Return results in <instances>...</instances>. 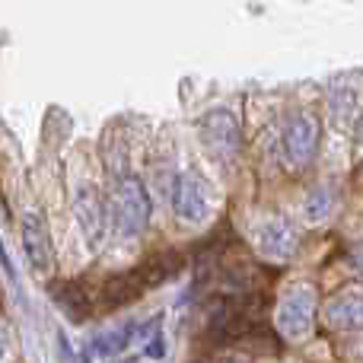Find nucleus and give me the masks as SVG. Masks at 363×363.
Wrapping results in <instances>:
<instances>
[{"label":"nucleus","mask_w":363,"mask_h":363,"mask_svg":"<svg viewBox=\"0 0 363 363\" xmlns=\"http://www.w3.org/2000/svg\"><path fill=\"white\" fill-rule=\"evenodd\" d=\"M198 138L204 144V150L213 160H233L242 147V131H239V121L230 112L217 108V112H207L198 121Z\"/></svg>","instance_id":"6"},{"label":"nucleus","mask_w":363,"mask_h":363,"mask_svg":"<svg viewBox=\"0 0 363 363\" xmlns=\"http://www.w3.org/2000/svg\"><path fill=\"white\" fill-rule=\"evenodd\" d=\"M0 264H4L6 277H13V281H16V271H13V262H10V258H6V249H4V242H0Z\"/></svg>","instance_id":"14"},{"label":"nucleus","mask_w":363,"mask_h":363,"mask_svg":"<svg viewBox=\"0 0 363 363\" xmlns=\"http://www.w3.org/2000/svg\"><path fill=\"white\" fill-rule=\"evenodd\" d=\"M296 245H300V233L287 217L268 220L262 226V233H258V249L271 262H290L296 255Z\"/></svg>","instance_id":"8"},{"label":"nucleus","mask_w":363,"mask_h":363,"mask_svg":"<svg viewBox=\"0 0 363 363\" xmlns=\"http://www.w3.org/2000/svg\"><path fill=\"white\" fill-rule=\"evenodd\" d=\"M274 322L284 338H294V341L306 338L315 322V287L313 284H294V287L281 296V303H277Z\"/></svg>","instance_id":"3"},{"label":"nucleus","mask_w":363,"mask_h":363,"mask_svg":"<svg viewBox=\"0 0 363 363\" xmlns=\"http://www.w3.org/2000/svg\"><path fill=\"white\" fill-rule=\"evenodd\" d=\"M328 207H332V198H328V191H315L313 198H309V204H306L309 220H325Z\"/></svg>","instance_id":"13"},{"label":"nucleus","mask_w":363,"mask_h":363,"mask_svg":"<svg viewBox=\"0 0 363 363\" xmlns=\"http://www.w3.org/2000/svg\"><path fill=\"white\" fill-rule=\"evenodd\" d=\"M147 354H150V357H163V354H166L163 351V338H153L150 341V351H147Z\"/></svg>","instance_id":"15"},{"label":"nucleus","mask_w":363,"mask_h":363,"mask_svg":"<svg viewBox=\"0 0 363 363\" xmlns=\"http://www.w3.org/2000/svg\"><path fill=\"white\" fill-rule=\"evenodd\" d=\"M51 300L67 319L83 322L89 315V294L83 290L80 281H57L51 284Z\"/></svg>","instance_id":"12"},{"label":"nucleus","mask_w":363,"mask_h":363,"mask_svg":"<svg viewBox=\"0 0 363 363\" xmlns=\"http://www.w3.org/2000/svg\"><path fill=\"white\" fill-rule=\"evenodd\" d=\"M325 322L338 332H360L363 328V294H341L325 306Z\"/></svg>","instance_id":"11"},{"label":"nucleus","mask_w":363,"mask_h":363,"mask_svg":"<svg viewBox=\"0 0 363 363\" xmlns=\"http://www.w3.org/2000/svg\"><path fill=\"white\" fill-rule=\"evenodd\" d=\"M363 106V83L347 77V80H335L328 89V112H332L335 125H351L360 115Z\"/></svg>","instance_id":"10"},{"label":"nucleus","mask_w":363,"mask_h":363,"mask_svg":"<svg viewBox=\"0 0 363 363\" xmlns=\"http://www.w3.org/2000/svg\"><path fill=\"white\" fill-rule=\"evenodd\" d=\"M357 144H360V147H363V118H360V121H357Z\"/></svg>","instance_id":"16"},{"label":"nucleus","mask_w":363,"mask_h":363,"mask_svg":"<svg viewBox=\"0 0 363 363\" xmlns=\"http://www.w3.org/2000/svg\"><path fill=\"white\" fill-rule=\"evenodd\" d=\"M315 150H319V118L313 112H296L287 121V131L281 140L284 163L290 169H306L313 163Z\"/></svg>","instance_id":"4"},{"label":"nucleus","mask_w":363,"mask_h":363,"mask_svg":"<svg viewBox=\"0 0 363 363\" xmlns=\"http://www.w3.org/2000/svg\"><path fill=\"white\" fill-rule=\"evenodd\" d=\"M0 357H4V335H0Z\"/></svg>","instance_id":"17"},{"label":"nucleus","mask_w":363,"mask_h":363,"mask_svg":"<svg viewBox=\"0 0 363 363\" xmlns=\"http://www.w3.org/2000/svg\"><path fill=\"white\" fill-rule=\"evenodd\" d=\"M108 217L115 220V230L121 236H140L150 220V194H147L144 182L131 172H121L115 176L112 185V213Z\"/></svg>","instance_id":"2"},{"label":"nucleus","mask_w":363,"mask_h":363,"mask_svg":"<svg viewBox=\"0 0 363 363\" xmlns=\"http://www.w3.org/2000/svg\"><path fill=\"white\" fill-rule=\"evenodd\" d=\"M74 217H77V226H80V236H83V242H86V249L99 252L108 236L112 217H108V207H106V201H102V194L96 191L93 185H83L80 191H77Z\"/></svg>","instance_id":"5"},{"label":"nucleus","mask_w":363,"mask_h":363,"mask_svg":"<svg viewBox=\"0 0 363 363\" xmlns=\"http://www.w3.org/2000/svg\"><path fill=\"white\" fill-rule=\"evenodd\" d=\"M23 249L26 258L35 271H51L55 258H51V239H48V226H45L42 213H26L23 217Z\"/></svg>","instance_id":"9"},{"label":"nucleus","mask_w":363,"mask_h":363,"mask_svg":"<svg viewBox=\"0 0 363 363\" xmlns=\"http://www.w3.org/2000/svg\"><path fill=\"white\" fill-rule=\"evenodd\" d=\"M179 255L169 252V255H153L147 262H140L138 268L125 271V274L112 277V281L102 287V296H106V306H125V303H134L144 290L157 287V284L169 281L179 268Z\"/></svg>","instance_id":"1"},{"label":"nucleus","mask_w":363,"mask_h":363,"mask_svg":"<svg viewBox=\"0 0 363 363\" xmlns=\"http://www.w3.org/2000/svg\"><path fill=\"white\" fill-rule=\"evenodd\" d=\"M172 211L185 223H201L211 213V201H207V188L194 172H179L172 179Z\"/></svg>","instance_id":"7"}]
</instances>
